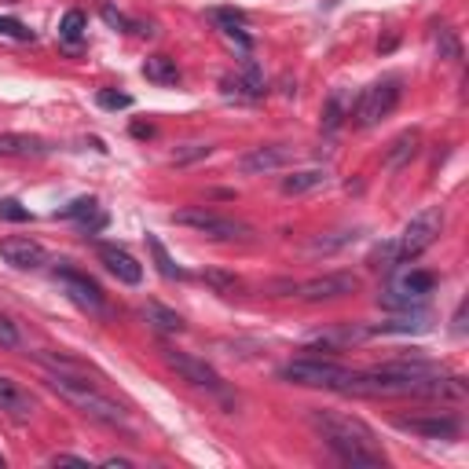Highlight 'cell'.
Wrapping results in <instances>:
<instances>
[{
	"label": "cell",
	"mask_w": 469,
	"mask_h": 469,
	"mask_svg": "<svg viewBox=\"0 0 469 469\" xmlns=\"http://www.w3.org/2000/svg\"><path fill=\"white\" fill-rule=\"evenodd\" d=\"M345 397H418V400H458L465 385L448 378L440 367L425 360H393L374 371H352L341 385Z\"/></svg>",
	"instance_id": "cell-1"
},
{
	"label": "cell",
	"mask_w": 469,
	"mask_h": 469,
	"mask_svg": "<svg viewBox=\"0 0 469 469\" xmlns=\"http://www.w3.org/2000/svg\"><path fill=\"white\" fill-rule=\"evenodd\" d=\"M311 425L320 429V437L330 444V451L356 469H381L385 465V451L381 440L374 437V429L352 414L341 411H311Z\"/></svg>",
	"instance_id": "cell-2"
},
{
	"label": "cell",
	"mask_w": 469,
	"mask_h": 469,
	"mask_svg": "<svg viewBox=\"0 0 469 469\" xmlns=\"http://www.w3.org/2000/svg\"><path fill=\"white\" fill-rule=\"evenodd\" d=\"M48 385L55 388V393L73 407L81 411L85 418L99 422V425H110V429H129V411L110 400L107 393H99V388L92 381H85V374H66V371H52L48 374Z\"/></svg>",
	"instance_id": "cell-3"
},
{
	"label": "cell",
	"mask_w": 469,
	"mask_h": 469,
	"mask_svg": "<svg viewBox=\"0 0 469 469\" xmlns=\"http://www.w3.org/2000/svg\"><path fill=\"white\" fill-rule=\"evenodd\" d=\"M400 96H404L400 77H381V81H374V85H367V89L360 92V99L352 103L348 117L356 122V129H374L381 117H388V114L397 110Z\"/></svg>",
	"instance_id": "cell-4"
},
{
	"label": "cell",
	"mask_w": 469,
	"mask_h": 469,
	"mask_svg": "<svg viewBox=\"0 0 469 469\" xmlns=\"http://www.w3.org/2000/svg\"><path fill=\"white\" fill-rule=\"evenodd\" d=\"M173 224L180 227H191L206 234V239H217V243H231V239H246V234L253 231L250 224L234 220V217H224L217 209H206V206H187V209H176L173 213Z\"/></svg>",
	"instance_id": "cell-5"
},
{
	"label": "cell",
	"mask_w": 469,
	"mask_h": 469,
	"mask_svg": "<svg viewBox=\"0 0 469 469\" xmlns=\"http://www.w3.org/2000/svg\"><path fill=\"white\" fill-rule=\"evenodd\" d=\"M440 227H444V213H440V209H422V213H414V217L407 220V227L400 231V239L393 243L397 264H407V260L422 257L429 246L437 243Z\"/></svg>",
	"instance_id": "cell-6"
},
{
	"label": "cell",
	"mask_w": 469,
	"mask_h": 469,
	"mask_svg": "<svg viewBox=\"0 0 469 469\" xmlns=\"http://www.w3.org/2000/svg\"><path fill=\"white\" fill-rule=\"evenodd\" d=\"M352 371L334 363V360H316V356H304V360H290L279 378L283 381H294V385H304V388H334V393H341V385Z\"/></svg>",
	"instance_id": "cell-7"
},
{
	"label": "cell",
	"mask_w": 469,
	"mask_h": 469,
	"mask_svg": "<svg viewBox=\"0 0 469 469\" xmlns=\"http://www.w3.org/2000/svg\"><path fill=\"white\" fill-rule=\"evenodd\" d=\"M356 286H360L356 276H348V271H330V276L308 279V283H276L271 290H286L290 297H301V301H337V297L356 294Z\"/></svg>",
	"instance_id": "cell-8"
},
{
	"label": "cell",
	"mask_w": 469,
	"mask_h": 469,
	"mask_svg": "<svg viewBox=\"0 0 469 469\" xmlns=\"http://www.w3.org/2000/svg\"><path fill=\"white\" fill-rule=\"evenodd\" d=\"M55 283L63 286V294L81 308V311H92V316H103V290L96 279L81 276V271H73V268H55Z\"/></svg>",
	"instance_id": "cell-9"
},
{
	"label": "cell",
	"mask_w": 469,
	"mask_h": 469,
	"mask_svg": "<svg viewBox=\"0 0 469 469\" xmlns=\"http://www.w3.org/2000/svg\"><path fill=\"white\" fill-rule=\"evenodd\" d=\"M162 356H166V363H169V367H173L183 381L199 385V388H209V393H224V381H220V374H217L206 360L191 356V352H176V348H166Z\"/></svg>",
	"instance_id": "cell-10"
},
{
	"label": "cell",
	"mask_w": 469,
	"mask_h": 469,
	"mask_svg": "<svg viewBox=\"0 0 469 469\" xmlns=\"http://www.w3.org/2000/svg\"><path fill=\"white\" fill-rule=\"evenodd\" d=\"M224 92L227 96H234V99H246V103H253V99H260L264 96V73H260V66L253 63V59H246L234 73H227L224 77Z\"/></svg>",
	"instance_id": "cell-11"
},
{
	"label": "cell",
	"mask_w": 469,
	"mask_h": 469,
	"mask_svg": "<svg viewBox=\"0 0 469 469\" xmlns=\"http://www.w3.org/2000/svg\"><path fill=\"white\" fill-rule=\"evenodd\" d=\"M294 158V150L283 147V143H264V147H253L239 158V173L253 176V173H271V169H283L286 162Z\"/></svg>",
	"instance_id": "cell-12"
},
{
	"label": "cell",
	"mask_w": 469,
	"mask_h": 469,
	"mask_svg": "<svg viewBox=\"0 0 469 469\" xmlns=\"http://www.w3.org/2000/svg\"><path fill=\"white\" fill-rule=\"evenodd\" d=\"M397 429L429 440H455L458 437V418L455 414H433V418H397Z\"/></svg>",
	"instance_id": "cell-13"
},
{
	"label": "cell",
	"mask_w": 469,
	"mask_h": 469,
	"mask_svg": "<svg viewBox=\"0 0 469 469\" xmlns=\"http://www.w3.org/2000/svg\"><path fill=\"white\" fill-rule=\"evenodd\" d=\"M99 260H103V268L110 271V276L117 279V283H129V286H136L140 279H143V264L129 253V250H122V246H110V243H103L99 250Z\"/></svg>",
	"instance_id": "cell-14"
},
{
	"label": "cell",
	"mask_w": 469,
	"mask_h": 469,
	"mask_svg": "<svg viewBox=\"0 0 469 469\" xmlns=\"http://www.w3.org/2000/svg\"><path fill=\"white\" fill-rule=\"evenodd\" d=\"M0 257H4V264L19 268V271H37L48 260L45 246L33 243V239H4L0 243Z\"/></svg>",
	"instance_id": "cell-15"
},
{
	"label": "cell",
	"mask_w": 469,
	"mask_h": 469,
	"mask_svg": "<svg viewBox=\"0 0 469 469\" xmlns=\"http://www.w3.org/2000/svg\"><path fill=\"white\" fill-rule=\"evenodd\" d=\"M0 411L12 414V418H19V422H26V418H33L37 400L26 393L19 381H12V378L0 374Z\"/></svg>",
	"instance_id": "cell-16"
},
{
	"label": "cell",
	"mask_w": 469,
	"mask_h": 469,
	"mask_svg": "<svg viewBox=\"0 0 469 469\" xmlns=\"http://www.w3.org/2000/svg\"><path fill=\"white\" fill-rule=\"evenodd\" d=\"M48 140L26 136V132H0V158H41L48 154Z\"/></svg>",
	"instance_id": "cell-17"
},
{
	"label": "cell",
	"mask_w": 469,
	"mask_h": 469,
	"mask_svg": "<svg viewBox=\"0 0 469 469\" xmlns=\"http://www.w3.org/2000/svg\"><path fill=\"white\" fill-rule=\"evenodd\" d=\"M59 217H63V220H73V224H81L85 231H99V227L107 224V213L99 209V202L92 199V194H89V199H73L70 206H63Z\"/></svg>",
	"instance_id": "cell-18"
},
{
	"label": "cell",
	"mask_w": 469,
	"mask_h": 469,
	"mask_svg": "<svg viewBox=\"0 0 469 469\" xmlns=\"http://www.w3.org/2000/svg\"><path fill=\"white\" fill-rule=\"evenodd\" d=\"M209 19L224 30V37H231V41L239 45L243 52H250V45H253V41L246 37V15H243L239 8H213V12H209Z\"/></svg>",
	"instance_id": "cell-19"
},
{
	"label": "cell",
	"mask_w": 469,
	"mask_h": 469,
	"mask_svg": "<svg viewBox=\"0 0 469 469\" xmlns=\"http://www.w3.org/2000/svg\"><path fill=\"white\" fill-rule=\"evenodd\" d=\"M418 143H422V136L411 129V132H400L393 143H388V150H385V166H404V162H411L414 154H418Z\"/></svg>",
	"instance_id": "cell-20"
},
{
	"label": "cell",
	"mask_w": 469,
	"mask_h": 469,
	"mask_svg": "<svg viewBox=\"0 0 469 469\" xmlns=\"http://www.w3.org/2000/svg\"><path fill=\"white\" fill-rule=\"evenodd\" d=\"M143 316H147V323H154V330H162V334H180L183 330V320L176 316L173 308L158 304V301H147L143 304Z\"/></svg>",
	"instance_id": "cell-21"
},
{
	"label": "cell",
	"mask_w": 469,
	"mask_h": 469,
	"mask_svg": "<svg viewBox=\"0 0 469 469\" xmlns=\"http://www.w3.org/2000/svg\"><path fill=\"white\" fill-rule=\"evenodd\" d=\"M143 77H147V81H154V85H176L180 70H176V63L169 55H150L143 63Z\"/></svg>",
	"instance_id": "cell-22"
},
{
	"label": "cell",
	"mask_w": 469,
	"mask_h": 469,
	"mask_svg": "<svg viewBox=\"0 0 469 469\" xmlns=\"http://www.w3.org/2000/svg\"><path fill=\"white\" fill-rule=\"evenodd\" d=\"M348 110H352V96L345 89H334L330 99H327V107H323V129H337L348 117Z\"/></svg>",
	"instance_id": "cell-23"
},
{
	"label": "cell",
	"mask_w": 469,
	"mask_h": 469,
	"mask_svg": "<svg viewBox=\"0 0 469 469\" xmlns=\"http://www.w3.org/2000/svg\"><path fill=\"white\" fill-rule=\"evenodd\" d=\"M327 180H330L327 169H304V173H294V176L283 180V194H304V191H316V187H323Z\"/></svg>",
	"instance_id": "cell-24"
},
{
	"label": "cell",
	"mask_w": 469,
	"mask_h": 469,
	"mask_svg": "<svg viewBox=\"0 0 469 469\" xmlns=\"http://www.w3.org/2000/svg\"><path fill=\"white\" fill-rule=\"evenodd\" d=\"M147 246H150V253H154V264H158V271H162V276L166 279H183L187 276V271L169 257V250L162 246V239H158V234H147Z\"/></svg>",
	"instance_id": "cell-25"
},
{
	"label": "cell",
	"mask_w": 469,
	"mask_h": 469,
	"mask_svg": "<svg viewBox=\"0 0 469 469\" xmlns=\"http://www.w3.org/2000/svg\"><path fill=\"white\" fill-rule=\"evenodd\" d=\"M85 30H89V19H85V12H77V8L66 12L63 22H59V37H63L66 45H77V41H81Z\"/></svg>",
	"instance_id": "cell-26"
},
{
	"label": "cell",
	"mask_w": 469,
	"mask_h": 469,
	"mask_svg": "<svg viewBox=\"0 0 469 469\" xmlns=\"http://www.w3.org/2000/svg\"><path fill=\"white\" fill-rule=\"evenodd\" d=\"M0 37H8V41H19V45H30L33 41V30L19 19H4L0 15Z\"/></svg>",
	"instance_id": "cell-27"
},
{
	"label": "cell",
	"mask_w": 469,
	"mask_h": 469,
	"mask_svg": "<svg viewBox=\"0 0 469 469\" xmlns=\"http://www.w3.org/2000/svg\"><path fill=\"white\" fill-rule=\"evenodd\" d=\"M217 294H224V297H231V294H239L243 290V279H234V276H224V271H206L202 276Z\"/></svg>",
	"instance_id": "cell-28"
},
{
	"label": "cell",
	"mask_w": 469,
	"mask_h": 469,
	"mask_svg": "<svg viewBox=\"0 0 469 469\" xmlns=\"http://www.w3.org/2000/svg\"><path fill=\"white\" fill-rule=\"evenodd\" d=\"M96 103L103 110H129L132 107V96L129 92H114V89H99L96 92Z\"/></svg>",
	"instance_id": "cell-29"
},
{
	"label": "cell",
	"mask_w": 469,
	"mask_h": 469,
	"mask_svg": "<svg viewBox=\"0 0 469 469\" xmlns=\"http://www.w3.org/2000/svg\"><path fill=\"white\" fill-rule=\"evenodd\" d=\"M0 220H12V224H26L33 220V213L19 202V199H0Z\"/></svg>",
	"instance_id": "cell-30"
},
{
	"label": "cell",
	"mask_w": 469,
	"mask_h": 469,
	"mask_svg": "<svg viewBox=\"0 0 469 469\" xmlns=\"http://www.w3.org/2000/svg\"><path fill=\"white\" fill-rule=\"evenodd\" d=\"M19 327L8 316H0V348H19Z\"/></svg>",
	"instance_id": "cell-31"
},
{
	"label": "cell",
	"mask_w": 469,
	"mask_h": 469,
	"mask_svg": "<svg viewBox=\"0 0 469 469\" xmlns=\"http://www.w3.org/2000/svg\"><path fill=\"white\" fill-rule=\"evenodd\" d=\"M206 154H209V147H202V143H191L187 150H176V158H173V162H180V166H183V162H191V158H206Z\"/></svg>",
	"instance_id": "cell-32"
},
{
	"label": "cell",
	"mask_w": 469,
	"mask_h": 469,
	"mask_svg": "<svg viewBox=\"0 0 469 469\" xmlns=\"http://www.w3.org/2000/svg\"><path fill=\"white\" fill-rule=\"evenodd\" d=\"M52 465H89V458H81V455H52Z\"/></svg>",
	"instance_id": "cell-33"
},
{
	"label": "cell",
	"mask_w": 469,
	"mask_h": 469,
	"mask_svg": "<svg viewBox=\"0 0 469 469\" xmlns=\"http://www.w3.org/2000/svg\"><path fill=\"white\" fill-rule=\"evenodd\" d=\"M0 469H4V455H0Z\"/></svg>",
	"instance_id": "cell-34"
}]
</instances>
